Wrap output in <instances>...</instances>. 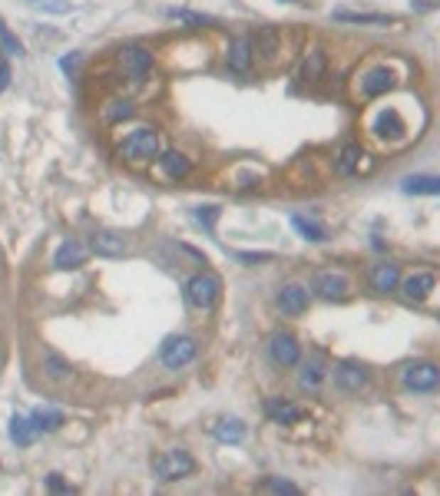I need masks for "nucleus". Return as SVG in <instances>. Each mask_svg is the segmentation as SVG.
<instances>
[{
    "mask_svg": "<svg viewBox=\"0 0 440 496\" xmlns=\"http://www.w3.org/2000/svg\"><path fill=\"white\" fill-rule=\"evenodd\" d=\"M119 156H126L129 163H149L159 156V133L156 129H133V133L126 136L123 143H119Z\"/></svg>",
    "mask_w": 440,
    "mask_h": 496,
    "instance_id": "1",
    "label": "nucleus"
},
{
    "mask_svg": "<svg viewBox=\"0 0 440 496\" xmlns=\"http://www.w3.org/2000/svg\"><path fill=\"white\" fill-rule=\"evenodd\" d=\"M219 291H222V281L212 271H199L186 281V301H189L195 311H209L215 301H219Z\"/></svg>",
    "mask_w": 440,
    "mask_h": 496,
    "instance_id": "2",
    "label": "nucleus"
},
{
    "mask_svg": "<svg viewBox=\"0 0 440 496\" xmlns=\"http://www.w3.org/2000/svg\"><path fill=\"white\" fill-rule=\"evenodd\" d=\"M195 351H199V344H195L192 334H173V338H166L159 361H163L166 371H179V367H186L195 357Z\"/></svg>",
    "mask_w": 440,
    "mask_h": 496,
    "instance_id": "3",
    "label": "nucleus"
},
{
    "mask_svg": "<svg viewBox=\"0 0 440 496\" xmlns=\"http://www.w3.org/2000/svg\"><path fill=\"white\" fill-rule=\"evenodd\" d=\"M401 381L407 391H417V394H431L434 387L440 384V371L434 361H414L407 364L401 371Z\"/></svg>",
    "mask_w": 440,
    "mask_h": 496,
    "instance_id": "4",
    "label": "nucleus"
},
{
    "mask_svg": "<svg viewBox=\"0 0 440 496\" xmlns=\"http://www.w3.org/2000/svg\"><path fill=\"white\" fill-rule=\"evenodd\" d=\"M268 361L275 367H295L301 361V344L295 341V334L288 331H275L268 338Z\"/></svg>",
    "mask_w": 440,
    "mask_h": 496,
    "instance_id": "5",
    "label": "nucleus"
},
{
    "mask_svg": "<svg viewBox=\"0 0 440 496\" xmlns=\"http://www.w3.org/2000/svg\"><path fill=\"white\" fill-rule=\"evenodd\" d=\"M192 470H195V460H192L186 450H169V453H163V457L156 460V477L166 480V483L189 477Z\"/></svg>",
    "mask_w": 440,
    "mask_h": 496,
    "instance_id": "6",
    "label": "nucleus"
},
{
    "mask_svg": "<svg viewBox=\"0 0 440 496\" xmlns=\"http://www.w3.org/2000/svg\"><path fill=\"white\" fill-rule=\"evenodd\" d=\"M119 63H123L126 77L133 80V83H143L149 77V67H153V53L139 43H129V47L119 50Z\"/></svg>",
    "mask_w": 440,
    "mask_h": 496,
    "instance_id": "7",
    "label": "nucleus"
},
{
    "mask_svg": "<svg viewBox=\"0 0 440 496\" xmlns=\"http://www.w3.org/2000/svg\"><path fill=\"white\" fill-rule=\"evenodd\" d=\"M311 291H315L318 298H328V301L345 298L348 295V278L341 275V271H331V268L315 271V278H311Z\"/></svg>",
    "mask_w": 440,
    "mask_h": 496,
    "instance_id": "8",
    "label": "nucleus"
},
{
    "mask_svg": "<svg viewBox=\"0 0 440 496\" xmlns=\"http://www.w3.org/2000/svg\"><path fill=\"white\" fill-rule=\"evenodd\" d=\"M90 248L100 258H119L126 252V239H123V232H116V229H96L90 235Z\"/></svg>",
    "mask_w": 440,
    "mask_h": 496,
    "instance_id": "9",
    "label": "nucleus"
},
{
    "mask_svg": "<svg viewBox=\"0 0 440 496\" xmlns=\"http://www.w3.org/2000/svg\"><path fill=\"white\" fill-rule=\"evenodd\" d=\"M335 384L341 387V391L354 394V391H361L364 384H367V371H364V364L358 361H341L335 367Z\"/></svg>",
    "mask_w": 440,
    "mask_h": 496,
    "instance_id": "10",
    "label": "nucleus"
},
{
    "mask_svg": "<svg viewBox=\"0 0 440 496\" xmlns=\"http://www.w3.org/2000/svg\"><path fill=\"white\" fill-rule=\"evenodd\" d=\"M278 308L285 315H301L308 308V288L298 285V281H288V285L278 288Z\"/></svg>",
    "mask_w": 440,
    "mask_h": 496,
    "instance_id": "11",
    "label": "nucleus"
},
{
    "mask_svg": "<svg viewBox=\"0 0 440 496\" xmlns=\"http://www.w3.org/2000/svg\"><path fill=\"white\" fill-rule=\"evenodd\" d=\"M252 57H255V50H252V40H249V37H235V40L229 43V53H225V67H229L232 73H249Z\"/></svg>",
    "mask_w": 440,
    "mask_h": 496,
    "instance_id": "12",
    "label": "nucleus"
},
{
    "mask_svg": "<svg viewBox=\"0 0 440 496\" xmlns=\"http://www.w3.org/2000/svg\"><path fill=\"white\" fill-rule=\"evenodd\" d=\"M397 281H401V268L391 265V262H381V265L371 268V288L377 291V295H387V291H394V288H397Z\"/></svg>",
    "mask_w": 440,
    "mask_h": 496,
    "instance_id": "13",
    "label": "nucleus"
},
{
    "mask_svg": "<svg viewBox=\"0 0 440 496\" xmlns=\"http://www.w3.org/2000/svg\"><path fill=\"white\" fill-rule=\"evenodd\" d=\"M434 285H437V278L431 271H414L411 278H404V298L407 301H424L434 291Z\"/></svg>",
    "mask_w": 440,
    "mask_h": 496,
    "instance_id": "14",
    "label": "nucleus"
},
{
    "mask_svg": "<svg viewBox=\"0 0 440 496\" xmlns=\"http://www.w3.org/2000/svg\"><path fill=\"white\" fill-rule=\"evenodd\" d=\"M265 414L272 424H298V420H301V411H298L291 401H285V397H268Z\"/></svg>",
    "mask_w": 440,
    "mask_h": 496,
    "instance_id": "15",
    "label": "nucleus"
},
{
    "mask_svg": "<svg viewBox=\"0 0 440 496\" xmlns=\"http://www.w3.org/2000/svg\"><path fill=\"white\" fill-rule=\"evenodd\" d=\"M391 86H394V73H391V70H387V67H374V70H367L361 90H364V96H381V93H387Z\"/></svg>",
    "mask_w": 440,
    "mask_h": 496,
    "instance_id": "16",
    "label": "nucleus"
},
{
    "mask_svg": "<svg viewBox=\"0 0 440 496\" xmlns=\"http://www.w3.org/2000/svg\"><path fill=\"white\" fill-rule=\"evenodd\" d=\"M83 258H87V252H83V245L70 239V242H63V245L57 248V255H53V265L67 271V268H80V265H83Z\"/></svg>",
    "mask_w": 440,
    "mask_h": 496,
    "instance_id": "17",
    "label": "nucleus"
},
{
    "mask_svg": "<svg viewBox=\"0 0 440 496\" xmlns=\"http://www.w3.org/2000/svg\"><path fill=\"white\" fill-rule=\"evenodd\" d=\"M40 367H43V374H47L50 381H57V384H63V381H70V374H73V367H70L60 354H53V351H47L43 357H40Z\"/></svg>",
    "mask_w": 440,
    "mask_h": 496,
    "instance_id": "18",
    "label": "nucleus"
},
{
    "mask_svg": "<svg viewBox=\"0 0 440 496\" xmlns=\"http://www.w3.org/2000/svg\"><path fill=\"white\" fill-rule=\"evenodd\" d=\"M10 440L17 443V447H30L33 440H37V427H33V420L17 414V417L10 420Z\"/></svg>",
    "mask_w": 440,
    "mask_h": 496,
    "instance_id": "19",
    "label": "nucleus"
},
{
    "mask_svg": "<svg viewBox=\"0 0 440 496\" xmlns=\"http://www.w3.org/2000/svg\"><path fill=\"white\" fill-rule=\"evenodd\" d=\"M212 433L222 440V443H242L245 440V424L235 417H222L215 427H212Z\"/></svg>",
    "mask_w": 440,
    "mask_h": 496,
    "instance_id": "20",
    "label": "nucleus"
},
{
    "mask_svg": "<svg viewBox=\"0 0 440 496\" xmlns=\"http://www.w3.org/2000/svg\"><path fill=\"white\" fill-rule=\"evenodd\" d=\"M404 192H411V195H437L440 192V179L437 176H407L401 182Z\"/></svg>",
    "mask_w": 440,
    "mask_h": 496,
    "instance_id": "21",
    "label": "nucleus"
},
{
    "mask_svg": "<svg viewBox=\"0 0 440 496\" xmlns=\"http://www.w3.org/2000/svg\"><path fill=\"white\" fill-rule=\"evenodd\" d=\"M291 229H295L301 239H308V242H325L328 239L325 225L315 222V219H305V215H291Z\"/></svg>",
    "mask_w": 440,
    "mask_h": 496,
    "instance_id": "22",
    "label": "nucleus"
},
{
    "mask_svg": "<svg viewBox=\"0 0 440 496\" xmlns=\"http://www.w3.org/2000/svg\"><path fill=\"white\" fill-rule=\"evenodd\" d=\"M159 163H163V172L169 176V179H182V176H189V169H192L189 159H186L182 153H176V149L163 153V159H159Z\"/></svg>",
    "mask_w": 440,
    "mask_h": 496,
    "instance_id": "23",
    "label": "nucleus"
},
{
    "mask_svg": "<svg viewBox=\"0 0 440 496\" xmlns=\"http://www.w3.org/2000/svg\"><path fill=\"white\" fill-rule=\"evenodd\" d=\"M30 420H33V427H37V433H53V430H60L63 427V414L60 411H43V407H40V411H33L30 414Z\"/></svg>",
    "mask_w": 440,
    "mask_h": 496,
    "instance_id": "24",
    "label": "nucleus"
},
{
    "mask_svg": "<svg viewBox=\"0 0 440 496\" xmlns=\"http://www.w3.org/2000/svg\"><path fill=\"white\" fill-rule=\"evenodd\" d=\"M374 133L381 136V139H387V136H401V133H404L401 116L394 113V109H384V113L377 116V126H374Z\"/></svg>",
    "mask_w": 440,
    "mask_h": 496,
    "instance_id": "25",
    "label": "nucleus"
},
{
    "mask_svg": "<svg viewBox=\"0 0 440 496\" xmlns=\"http://www.w3.org/2000/svg\"><path fill=\"white\" fill-rule=\"evenodd\" d=\"M252 50H259L265 60H275L278 57V33L272 27H262L259 37H255V43H252Z\"/></svg>",
    "mask_w": 440,
    "mask_h": 496,
    "instance_id": "26",
    "label": "nucleus"
},
{
    "mask_svg": "<svg viewBox=\"0 0 440 496\" xmlns=\"http://www.w3.org/2000/svg\"><path fill=\"white\" fill-rule=\"evenodd\" d=\"M318 384H321V367L315 361L301 364V371H298V387L301 391H318Z\"/></svg>",
    "mask_w": 440,
    "mask_h": 496,
    "instance_id": "27",
    "label": "nucleus"
},
{
    "mask_svg": "<svg viewBox=\"0 0 440 496\" xmlns=\"http://www.w3.org/2000/svg\"><path fill=\"white\" fill-rule=\"evenodd\" d=\"M335 20H345V23H391V17H384V14H351V10H335Z\"/></svg>",
    "mask_w": 440,
    "mask_h": 496,
    "instance_id": "28",
    "label": "nucleus"
},
{
    "mask_svg": "<svg viewBox=\"0 0 440 496\" xmlns=\"http://www.w3.org/2000/svg\"><path fill=\"white\" fill-rule=\"evenodd\" d=\"M358 159H361V149H358V146H345L341 156H338L335 172H338V176H351L354 166H358Z\"/></svg>",
    "mask_w": 440,
    "mask_h": 496,
    "instance_id": "29",
    "label": "nucleus"
},
{
    "mask_svg": "<svg viewBox=\"0 0 440 496\" xmlns=\"http://www.w3.org/2000/svg\"><path fill=\"white\" fill-rule=\"evenodd\" d=\"M0 53H10V57H23V43H20V40L10 33L4 20H0Z\"/></svg>",
    "mask_w": 440,
    "mask_h": 496,
    "instance_id": "30",
    "label": "nucleus"
},
{
    "mask_svg": "<svg viewBox=\"0 0 440 496\" xmlns=\"http://www.w3.org/2000/svg\"><path fill=\"white\" fill-rule=\"evenodd\" d=\"M321 70H325V53L321 50H315V53H308V60H305V67H301V80H318L321 77Z\"/></svg>",
    "mask_w": 440,
    "mask_h": 496,
    "instance_id": "31",
    "label": "nucleus"
},
{
    "mask_svg": "<svg viewBox=\"0 0 440 496\" xmlns=\"http://www.w3.org/2000/svg\"><path fill=\"white\" fill-rule=\"evenodd\" d=\"M103 116L109 119V123H119V119H129L133 116V103L129 99H113V103H106Z\"/></svg>",
    "mask_w": 440,
    "mask_h": 496,
    "instance_id": "32",
    "label": "nucleus"
},
{
    "mask_svg": "<svg viewBox=\"0 0 440 496\" xmlns=\"http://www.w3.org/2000/svg\"><path fill=\"white\" fill-rule=\"evenodd\" d=\"M215 219H219V209H215V205H202V209H195V222H199L202 229H209V232H212Z\"/></svg>",
    "mask_w": 440,
    "mask_h": 496,
    "instance_id": "33",
    "label": "nucleus"
},
{
    "mask_svg": "<svg viewBox=\"0 0 440 496\" xmlns=\"http://www.w3.org/2000/svg\"><path fill=\"white\" fill-rule=\"evenodd\" d=\"M169 17H173V20H186V23H195V27H202V23H212V17L189 14V10H169Z\"/></svg>",
    "mask_w": 440,
    "mask_h": 496,
    "instance_id": "34",
    "label": "nucleus"
},
{
    "mask_svg": "<svg viewBox=\"0 0 440 496\" xmlns=\"http://www.w3.org/2000/svg\"><path fill=\"white\" fill-rule=\"evenodd\" d=\"M235 258H239V262H245V265H255V262H272L275 255H272V252H239Z\"/></svg>",
    "mask_w": 440,
    "mask_h": 496,
    "instance_id": "35",
    "label": "nucleus"
},
{
    "mask_svg": "<svg viewBox=\"0 0 440 496\" xmlns=\"http://www.w3.org/2000/svg\"><path fill=\"white\" fill-rule=\"evenodd\" d=\"M47 490H53V493H73V487H70L60 473H50V477H47Z\"/></svg>",
    "mask_w": 440,
    "mask_h": 496,
    "instance_id": "36",
    "label": "nucleus"
},
{
    "mask_svg": "<svg viewBox=\"0 0 440 496\" xmlns=\"http://www.w3.org/2000/svg\"><path fill=\"white\" fill-rule=\"evenodd\" d=\"M268 490H272V493L298 496V487H295V483H288V480H268Z\"/></svg>",
    "mask_w": 440,
    "mask_h": 496,
    "instance_id": "37",
    "label": "nucleus"
},
{
    "mask_svg": "<svg viewBox=\"0 0 440 496\" xmlns=\"http://www.w3.org/2000/svg\"><path fill=\"white\" fill-rule=\"evenodd\" d=\"M33 4L43 7V10H53V14H67V10H70L67 0H33Z\"/></svg>",
    "mask_w": 440,
    "mask_h": 496,
    "instance_id": "38",
    "label": "nucleus"
},
{
    "mask_svg": "<svg viewBox=\"0 0 440 496\" xmlns=\"http://www.w3.org/2000/svg\"><path fill=\"white\" fill-rule=\"evenodd\" d=\"M10 86V67H7V60H4V53H0V93Z\"/></svg>",
    "mask_w": 440,
    "mask_h": 496,
    "instance_id": "39",
    "label": "nucleus"
}]
</instances>
